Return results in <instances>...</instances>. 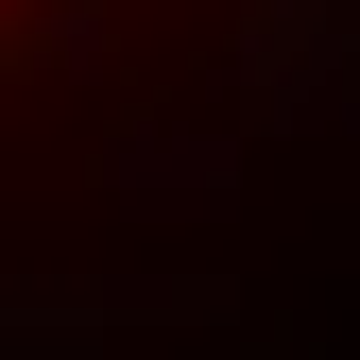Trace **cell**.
Wrapping results in <instances>:
<instances>
[{
  "label": "cell",
  "instance_id": "cell-1",
  "mask_svg": "<svg viewBox=\"0 0 360 360\" xmlns=\"http://www.w3.org/2000/svg\"><path fill=\"white\" fill-rule=\"evenodd\" d=\"M138 34V0H0V86H52L86 52H120Z\"/></svg>",
  "mask_w": 360,
  "mask_h": 360
}]
</instances>
